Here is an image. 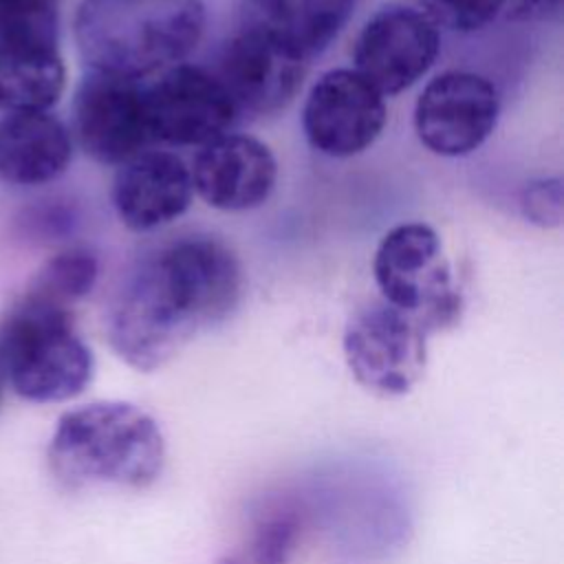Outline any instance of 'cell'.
I'll use <instances>...</instances> for the list:
<instances>
[{
  "label": "cell",
  "mask_w": 564,
  "mask_h": 564,
  "mask_svg": "<svg viewBox=\"0 0 564 564\" xmlns=\"http://www.w3.org/2000/svg\"><path fill=\"white\" fill-rule=\"evenodd\" d=\"M242 295V269L218 238L192 234L145 253L106 311L110 348L150 372L198 333L225 322Z\"/></svg>",
  "instance_id": "obj_1"
},
{
  "label": "cell",
  "mask_w": 564,
  "mask_h": 564,
  "mask_svg": "<svg viewBox=\"0 0 564 564\" xmlns=\"http://www.w3.org/2000/svg\"><path fill=\"white\" fill-rule=\"evenodd\" d=\"M203 0H84L73 33L88 70L143 79L181 64L205 33Z\"/></svg>",
  "instance_id": "obj_2"
},
{
  "label": "cell",
  "mask_w": 564,
  "mask_h": 564,
  "mask_svg": "<svg viewBox=\"0 0 564 564\" xmlns=\"http://www.w3.org/2000/svg\"><path fill=\"white\" fill-rule=\"evenodd\" d=\"M48 467L66 487H148L163 469L159 423L126 401H95L59 416L48 443Z\"/></svg>",
  "instance_id": "obj_3"
},
{
  "label": "cell",
  "mask_w": 564,
  "mask_h": 564,
  "mask_svg": "<svg viewBox=\"0 0 564 564\" xmlns=\"http://www.w3.org/2000/svg\"><path fill=\"white\" fill-rule=\"evenodd\" d=\"M93 370V352L70 308L26 293L0 324V372L18 397L33 403L68 401L84 392Z\"/></svg>",
  "instance_id": "obj_4"
},
{
  "label": "cell",
  "mask_w": 564,
  "mask_h": 564,
  "mask_svg": "<svg viewBox=\"0 0 564 564\" xmlns=\"http://www.w3.org/2000/svg\"><path fill=\"white\" fill-rule=\"evenodd\" d=\"M372 278L381 300L419 319L427 333L452 326L460 315V291L443 242L427 223L390 227L375 249Z\"/></svg>",
  "instance_id": "obj_5"
},
{
  "label": "cell",
  "mask_w": 564,
  "mask_h": 564,
  "mask_svg": "<svg viewBox=\"0 0 564 564\" xmlns=\"http://www.w3.org/2000/svg\"><path fill=\"white\" fill-rule=\"evenodd\" d=\"M427 330L383 300L357 308L344 328V357L352 377L386 397L405 394L423 377Z\"/></svg>",
  "instance_id": "obj_6"
},
{
  "label": "cell",
  "mask_w": 564,
  "mask_h": 564,
  "mask_svg": "<svg viewBox=\"0 0 564 564\" xmlns=\"http://www.w3.org/2000/svg\"><path fill=\"white\" fill-rule=\"evenodd\" d=\"M498 88L471 70H445L432 77L414 104V132L436 156L456 159L476 152L496 130Z\"/></svg>",
  "instance_id": "obj_7"
},
{
  "label": "cell",
  "mask_w": 564,
  "mask_h": 564,
  "mask_svg": "<svg viewBox=\"0 0 564 564\" xmlns=\"http://www.w3.org/2000/svg\"><path fill=\"white\" fill-rule=\"evenodd\" d=\"M386 121V97L352 68L322 73L302 106L308 145L330 159L366 152L381 137Z\"/></svg>",
  "instance_id": "obj_8"
},
{
  "label": "cell",
  "mask_w": 564,
  "mask_h": 564,
  "mask_svg": "<svg viewBox=\"0 0 564 564\" xmlns=\"http://www.w3.org/2000/svg\"><path fill=\"white\" fill-rule=\"evenodd\" d=\"M441 53L438 26L414 7L383 4L361 26L352 70L383 97L414 86Z\"/></svg>",
  "instance_id": "obj_9"
},
{
  "label": "cell",
  "mask_w": 564,
  "mask_h": 564,
  "mask_svg": "<svg viewBox=\"0 0 564 564\" xmlns=\"http://www.w3.org/2000/svg\"><path fill=\"white\" fill-rule=\"evenodd\" d=\"M145 115L152 141L200 148L227 134L238 110L214 73L181 62L145 86Z\"/></svg>",
  "instance_id": "obj_10"
},
{
  "label": "cell",
  "mask_w": 564,
  "mask_h": 564,
  "mask_svg": "<svg viewBox=\"0 0 564 564\" xmlns=\"http://www.w3.org/2000/svg\"><path fill=\"white\" fill-rule=\"evenodd\" d=\"M73 123L90 159L104 165L126 163L152 141L145 86L139 79L88 70L73 97Z\"/></svg>",
  "instance_id": "obj_11"
},
{
  "label": "cell",
  "mask_w": 564,
  "mask_h": 564,
  "mask_svg": "<svg viewBox=\"0 0 564 564\" xmlns=\"http://www.w3.org/2000/svg\"><path fill=\"white\" fill-rule=\"evenodd\" d=\"M194 194L220 212L262 207L278 183V161L271 148L251 137L227 132L196 152L192 167Z\"/></svg>",
  "instance_id": "obj_12"
},
{
  "label": "cell",
  "mask_w": 564,
  "mask_h": 564,
  "mask_svg": "<svg viewBox=\"0 0 564 564\" xmlns=\"http://www.w3.org/2000/svg\"><path fill=\"white\" fill-rule=\"evenodd\" d=\"M304 70V59L242 26L225 42L216 77L229 93L236 110L273 115L295 97Z\"/></svg>",
  "instance_id": "obj_13"
},
{
  "label": "cell",
  "mask_w": 564,
  "mask_h": 564,
  "mask_svg": "<svg viewBox=\"0 0 564 564\" xmlns=\"http://www.w3.org/2000/svg\"><path fill=\"white\" fill-rule=\"evenodd\" d=\"M194 200L189 167L167 150H143L117 165L112 207L132 231H154L178 220Z\"/></svg>",
  "instance_id": "obj_14"
},
{
  "label": "cell",
  "mask_w": 564,
  "mask_h": 564,
  "mask_svg": "<svg viewBox=\"0 0 564 564\" xmlns=\"http://www.w3.org/2000/svg\"><path fill=\"white\" fill-rule=\"evenodd\" d=\"M355 0H245L242 26L308 62L344 31Z\"/></svg>",
  "instance_id": "obj_15"
},
{
  "label": "cell",
  "mask_w": 564,
  "mask_h": 564,
  "mask_svg": "<svg viewBox=\"0 0 564 564\" xmlns=\"http://www.w3.org/2000/svg\"><path fill=\"white\" fill-rule=\"evenodd\" d=\"M73 141L48 112H4L0 117V181L33 187L66 172Z\"/></svg>",
  "instance_id": "obj_16"
},
{
  "label": "cell",
  "mask_w": 564,
  "mask_h": 564,
  "mask_svg": "<svg viewBox=\"0 0 564 564\" xmlns=\"http://www.w3.org/2000/svg\"><path fill=\"white\" fill-rule=\"evenodd\" d=\"M66 86L57 44L0 42V110L48 112Z\"/></svg>",
  "instance_id": "obj_17"
},
{
  "label": "cell",
  "mask_w": 564,
  "mask_h": 564,
  "mask_svg": "<svg viewBox=\"0 0 564 564\" xmlns=\"http://www.w3.org/2000/svg\"><path fill=\"white\" fill-rule=\"evenodd\" d=\"M97 275L99 264L90 251L66 249L44 262L26 293L70 308L93 291Z\"/></svg>",
  "instance_id": "obj_18"
},
{
  "label": "cell",
  "mask_w": 564,
  "mask_h": 564,
  "mask_svg": "<svg viewBox=\"0 0 564 564\" xmlns=\"http://www.w3.org/2000/svg\"><path fill=\"white\" fill-rule=\"evenodd\" d=\"M302 540V511L273 502L260 511L251 529V564H289Z\"/></svg>",
  "instance_id": "obj_19"
},
{
  "label": "cell",
  "mask_w": 564,
  "mask_h": 564,
  "mask_svg": "<svg viewBox=\"0 0 564 564\" xmlns=\"http://www.w3.org/2000/svg\"><path fill=\"white\" fill-rule=\"evenodd\" d=\"M0 42L57 44V0H0Z\"/></svg>",
  "instance_id": "obj_20"
},
{
  "label": "cell",
  "mask_w": 564,
  "mask_h": 564,
  "mask_svg": "<svg viewBox=\"0 0 564 564\" xmlns=\"http://www.w3.org/2000/svg\"><path fill=\"white\" fill-rule=\"evenodd\" d=\"M507 0H419L421 11L436 24L456 33H474L505 13Z\"/></svg>",
  "instance_id": "obj_21"
},
{
  "label": "cell",
  "mask_w": 564,
  "mask_h": 564,
  "mask_svg": "<svg viewBox=\"0 0 564 564\" xmlns=\"http://www.w3.org/2000/svg\"><path fill=\"white\" fill-rule=\"evenodd\" d=\"M562 178H538L524 185L520 194V212L522 216L542 229H553L562 225Z\"/></svg>",
  "instance_id": "obj_22"
},
{
  "label": "cell",
  "mask_w": 564,
  "mask_h": 564,
  "mask_svg": "<svg viewBox=\"0 0 564 564\" xmlns=\"http://www.w3.org/2000/svg\"><path fill=\"white\" fill-rule=\"evenodd\" d=\"M560 7V0H507L505 13L513 18H533L544 15Z\"/></svg>",
  "instance_id": "obj_23"
},
{
  "label": "cell",
  "mask_w": 564,
  "mask_h": 564,
  "mask_svg": "<svg viewBox=\"0 0 564 564\" xmlns=\"http://www.w3.org/2000/svg\"><path fill=\"white\" fill-rule=\"evenodd\" d=\"M218 564H247V562H242V560H236V557H225V560H220Z\"/></svg>",
  "instance_id": "obj_24"
}]
</instances>
